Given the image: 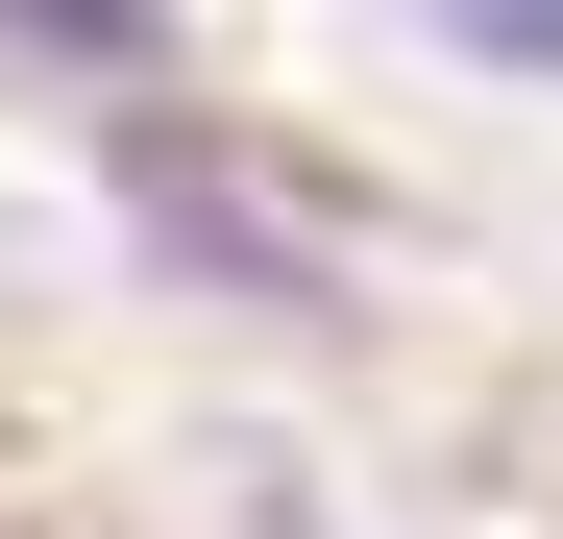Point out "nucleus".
I'll return each mask as SVG.
<instances>
[{"label": "nucleus", "mask_w": 563, "mask_h": 539, "mask_svg": "<svg viewBox=\"0 0 563 539\" xmlns=\"http://www.w3.org/2000/svg\"><path fill=\"white\" fill-rule=\"evenodd\" d=\"M441 50L465 74H563V0H441Z\"/></svg>", "instance_id": "nucleus-1"}]
</instances>
